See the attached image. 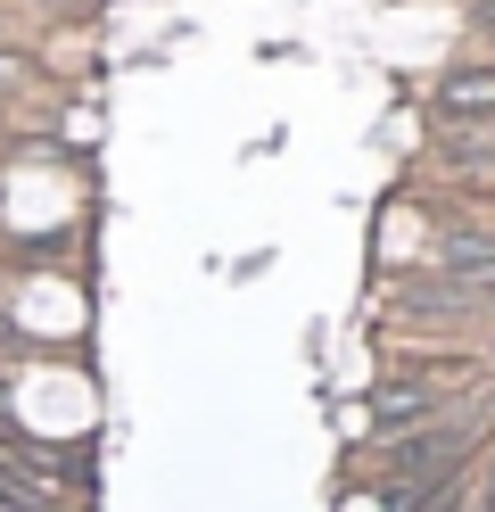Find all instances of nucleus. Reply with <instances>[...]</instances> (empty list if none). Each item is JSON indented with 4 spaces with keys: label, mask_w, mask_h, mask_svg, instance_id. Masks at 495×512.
Listing matches in <instances>:
<instances>
[{
    "label": "nucleus",
    "mask_w": 495,
    "mask_h": 512,
    "mask_svg": "<svg viewBox=\"0 0 495 512\" xmlns=\"http://www.w3.org/2000/svg\"><path fill=\"white\" fill-rule=\"evenodd\" d=\"M471 25H479V34L495 42V0H479V9H471Z\"/></svg>",
    "instance_id": "4"
},
{
    "label": "nucleus",
    "mask_w": 495,
    "mask_h": 512,
    "mask_svg": "<svg viewBox=\"0 0 495 512\" xmlns=\"http://www.w3.org/2000/svg\"><path fill=\"white\" fill-rule=\"evenodd\" d=\"M25 83H33V58L25 50H0V100H25Z\"/></svg>",
    "instance_id": "3"
},
{
    "label": "nucleus",
    "mask_w": 495,
    "mask_h": 512,
    "mask_svg": "<svg viewBox=\"0 0 495 512\" xmlns=\"http://www.w3.org/2000/svg\"><path fill=\"white\" fill-rule=\"evenodd\" d=\"M429 281H471V290H495V232H487V223H438Z\"/></svg>",
    "instance_id": "2"
},
{
    "label": "nucleus",
    "mask_w": 495,
    "mask_h": 512,
    "mask_svg": "<svg viewBox=\"0 0 495 512\" xmlns=\"http://www.w3.org/2000/svg\"><path fill=\"white\" fill-rule=\"evenodd\" d=\"M429 124H438V133H495V58L446 67L429 83Z\"/></svg>",
    "instance_id": "1"
}]
</instances>
